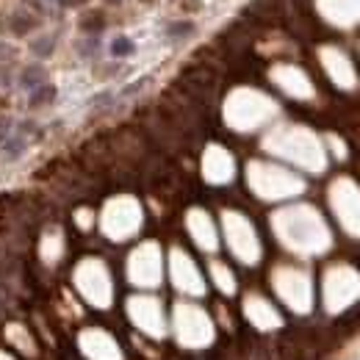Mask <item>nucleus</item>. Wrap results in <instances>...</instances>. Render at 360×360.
Returning a JSON list of instances; mask_svg holds the SVG:
<instances>
[{"label":"nucleus","instance_id":"11","mask_svg":"<svg viewBox=\"0 0 360 360\" xmlns=\"http://www.w3.org/2000/svg\"><path fill=\"white\" fill-rule=\"evenodd\" d=\"M141 222V214H139V205L128 197H120L114 200L108 208H105V217H103V227L111 238H128L131 233H136V227Z\"/></svg>","mask_w":360,"mask_h":360},{"label":"nucleus","instance_id":"19","mask_svg":"<svg viewBox=\"0 0 360 360\" xmlns=\"http://www.w3.org/2000/svg\"><path fill=\"white\" fill-rule=\"evenodd\" d=\"M205 178L211 183H227L233 178V158L222 147H211L205 153Z\"/></svg>","mask_w":360,"mask_h":360},{"label":"nucleus","instance_id":"22","mask_svg":"<svg viewBox=\"0 0 360 360\" xmlns=\"http://www.w3.org/2000/svg\"><path fill=\"white\" fill-rule=\"evenodd\" d=\"M211 271H214V280H217V285L225 291V294H233L236 291V283H233V274L222 266V264H214L211 266Z\"/></svg>","mask_w":360,"mask_h":360},{"label":"nucleus","instance_id":"5","mask_svg":"<svg viewBox=\"0 0 360 360\" xmlns=\"http://www.w3.org/2000/svg\"><path fill=\"white\" fill-rule=\"evenodd\" d=\"M250 183L266 200L294 197V194H300L305 188L297 175H291L288 169H280V167H269V164H252L250 167Z\"/></svg>","mask_w":360,"mask_h":360},{"label":"nucleus","instance_id":"7","mask_svg":"<svg viewBox=\"0 0 360 360\" xmlns=\"http://www.w3.org/2000/svg\"><path fill=\"white\" fill-rule=\"evenodd\" d=\"M175 333L183 347H205L214 338V324L197 305L175 308Z\"/></svg>","mask_w":360,"mask_h":360},{"label":"nucleus","instance_id":"14","mask_svg":"<svg viewBox=\"0 0 360 360\" xmlns=\"http://www.w3.org/2000/svg\"><path fill=\"white\" fill-rule=\"evenodd\" d=\"M321 64H324V70H327V75L333 78L335 86H341V89H355L358 86L355 67L338 47H324L321 50Z\"/></svg>","mask_w":360,"mask_h":360},{"label":"nucleus","instance_id":"3","mask_svg":"<svg viewBox=\"0 0 360 360\" xmlns=\"http://www.w3.org/2000/svg\"><path fill=\"white\" fill-rule=\"evenodd\" d=\"M274 114H277V105L271 103L266 94L252 91V89L236 91V94L227 100V108H225L227 122H230L236 131H252V128L269 122Z\"/></svg>","mask_w":360,"mask_h":360},{"label":"nucleus","instance_id":"17","mask_svg":"<svg viewBox=\"0 0 360 360\" xmlns=\"http://www.w3.org/2000/svg\"><path fill=\"white\" fill-rule=\"evenodd\" d=\"M172 280H175V285H178L180 291H186V294H202V288H205L197 266L180 250L172 252Z\"/></svg>","mask_w":360,"mask_h":360},{"label":"nucleus","instance_id":"10","mask_svg":"<svg viewBox=\"0 0 360 360\" xmlns=\"http://www.w3.org/2000/svg\"><path fill=\"white\" fill-rule=\"evenodd\" d=\"M225 230H227V241L233 247V252L244 261V264H255L261 258V244L255 238V230L252 225L238 217V214H227L225 217Z\"/></svg>","mask_w":360,"mask_h":360},{"label":"nucleus","instance_id":"21","mask_svg":"<svg viewBox=\"0 0 360 360\" xmlns=\"http://www.w3.org/2000/svg\"><path fill=\"white\" fill-rule=\"evenodd\" d=\"M188 230H191L194 241H197L202 250H217V230H214L211 219H208L202 211H191V217H188Z\"/></svg>","mask_w":360,"mask_h":360},{"label":"nucleus","instance_id":"4","mask_svg":"<svg viewBox=\"0 0 360 360\" xmlns=\"http://www.w3.org/2000/svg\"><path fill=\"white\" fill-rule=\"evenodd\" d=\"M360 297V274L347 264L330 266L324 274V305L330 314H341Z\"/></svg>","mask_w":360,"mask_h":360},{"label":"nucleus","instance_id":"9","mask_svg":"<svg viewBox=\"0 0 360 360\" xmlns=\"http://www.w3.org/2000/svg\"><path fill=\"white\" fill-rule=\"evenodd\" d=\"M75 280H78L81 294L89 300L91 305H97V308L111 305V280H108V271L103 264L86 261L81 269L75 271Z\"/></svg>","mask_w":360,"mask_h":360},{"label":"nucleus","instance_id":"6","mask_svg":"<svg viewBox=\"0 0 360 360\" xmlns=\"http://www.w3.org/2000/svg\"><path fill=\"white\" fill-rule=\"evenodd\" d=\"M330 205L338 217V222L349 236L360 238V188L352 180L341 178L330 188Z\"/></svg>","mask_w":360,"mask_h":360},{"label":"nucleus","instance_id":"20","mask_svg":"<svg viewBox=\"0 0 360 360\" xmlns=\"http://www.w3.org/2000/svg\"><path fill=\"white\" fill-rule=\"evenodd\" d=\"M247 319H250L255 327H261V330H274V327H280V314L271 308L266 300H261V297H250V300H247Z\"/></svg>","mask_w":360,"mask_h":360},{"label":"nucleus","instance_id":"8","mask_svg":"<svg viewBox=\"0 0 360 360\" xmlns=\"http://www.w3.org/2000/svg\"><path fill=\"white\" fill-rule=\"evenodd\" d=\"M274 288L280 294V300L297 311V314H305L311 311V302H314V294H311V277L300 269H277L274 271Z\"/></svg>","mask_w":360,"mask_h":360},{"label":"nucleus","instance_id":"15","mask_svg":"<svg viewBox=\"0 0 360 360\" xmlns=\"http://www.w3.org/2000/svg\"><path fill=\"white\" fill-rule=\"evenodd\" d=\"M319 8L338 28H352L360 22V0H319Z\"/></svg>","mask_w":360,"mask_h":360},{"label":"nucleus","instance_id":"18","mask_svg":"<svg viewBox=\"0 0 360 360\" xmlns=\"http://www.w3.org/2000/svg\"><path fill=\"white\" fill-rule=\"evenodd\" d=\"M271 78L277 81V86L283 91H288L291 97H300V100H308L314 97V84L308 81V75L297 67H277L271 72Z\"/></svg>","mask_w":360,"mask_h":360},{"label":"nucleus","instance_id":"16","mask_svg":"<svg viewBox=\"0 0 360 360\" xmlns=\"http://www.w3.org/2000/svg\"><path fill=\"white\" fill-rule=\"evenodd\" d=\"M81 347L91 360H122L117 341L103 330H86L81 335Z\"/></svg>","mask_w":360,"mask_h":360},{"label":"nucleus","instance_id":"2","mask_svg":"<svg viewBox=\"0 0 360 360\" xmlns=\"http://www.w3.org/2000/svg\"><path fill=\"white\" fill-rule=\"evenodd\" d=\"M266 147H269L271 153H277V155L288 158L291 164L305 167L311 172H321L324 164H327V155H324L321 141L311 131H305V128H294V125L277 128L266 139Z\"/></svg>","mask_w":360,"mask_h":360},{"label":"nucleus","instance_id":"1","mask_svg":"<svg viewBox=\"0 0 360 360\" xmlns=\"http://www.w3.org/2000/svg\"><path fill=\"white\" fill-rule=\"evenodd\" d=\"M274 230L280 241L297 255H321L333 244L324 219L308 205H297L274 214Z\"/></svg>","mask_w":360,"mask_h":360},{"label":"nucleus","instance_id":"13","mask_svg":"<svg viewBox=\"0 0 360 360\" xmlns=\"http://www.w3.org/2000/svg\"><path fill=\"white\" fill-rule=\"evenodd\" d=\"M128 314L136 321L139 330L150 333V335H164V311L158 305V300L150 297H136L128 305Z\"/></svg>","mask_w":360,"mask_h":360},{"label":"nucleus","instance_id":"12","mask_svg":"<svg viewBox=\"0 0 360 360\" xmlns=\"http://www.w3.org/2000/svg\"><path fill=\"white\" fill-rule=\"evenodd\" d=\"M128 274L136 285H158L161 280V258H158V247L155 244H144L139 247L128 264Z\"/></svg>","mask_w":360,"mask_h":360}]
</instances>
